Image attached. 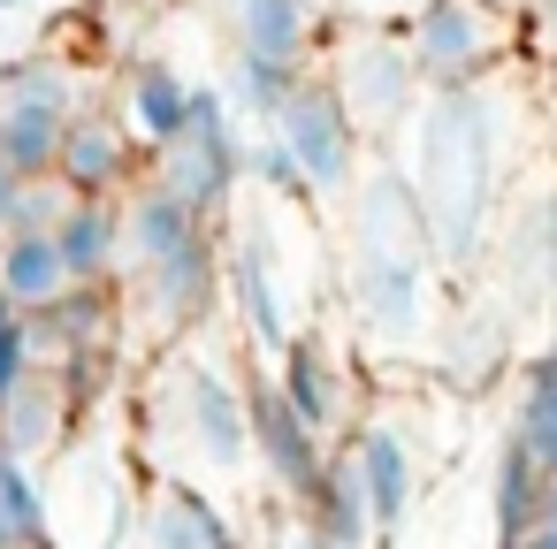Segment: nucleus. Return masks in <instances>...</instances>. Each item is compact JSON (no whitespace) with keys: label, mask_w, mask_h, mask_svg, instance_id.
<instances>
[{"label":"nucleus","mask_w":557,"mask_h":549,"mask_svg":"<svg viewBox=\"0 0 557 549\" xmlns=\"http://www.w3.org/2000/svg\"><path fill=\"white\" fill-rule=\"evenodd\" d=\"M0 9H9V0H0Z\"/></svg>","instance_id":"nucleus-37"},{"label":"nucleus","mask_w":557,"mask_h":549,"mask_svg":"<svg viewBox=\"0 0 557 549\" xmlns=\"http://www.w3.org/2000/svg\"><path fill=\"white\" fill-rule=\"evenodd\" d=\"M306 526H313L321 541H336V549H367V541H374V519H367V496H359L344 450H336L329 473L313 481V496H306Z\"/></svg>","instance_id":"nucleus-21"},{"label":"nucleus","mask_w":557,"mask_h":549,"mask_svg":"<svg viewBox=\"0 0 557 549\" xmlns=\"http://www.w3.org/2000/svg\"><path fill=\"white\" fill-rule=\"evenodd\" d=\"M176 427L191 442L199 465L214 473H237L252 458V412H245V389L214 366H184L176 374Z\"/></svg>","instance_id":"nucleus-5"},{"label":"nucleus","mask_w":557,"mask_h":549,"mask_svg":"<svg viewBox=\"0 0 557 549\" xmlns=\"http://www.w3.org/2000/svg\"><path fill=\"white\" fill-rule=\"evenodd\" d=\"M230 290H237V313H245V328L283 359V344H290V328H283V298H275V275H268V252L245 237L237 252H230Z\"/></svg>","instance_id":"nucleus-23"},{"label":"nucleus","mask_w":557,"mask_h":549,"mask_svg":"<svg viewBox=\"0 0 557 549\" xmlns=\"http://www.w3.org/2000/svg\"><path fill=\"white\" fill-rule=\"evenodd\" d=\"M488 9H504V16H527V9H534V0H488Z\"/></svg>","instance_id":"nucleus-35"},{"label":"nucleus","mask_w":557,"mask_h":549,"mask_svg":"<svg viewBox=\"0 0 557 549\" xmlns=\"http://www.w3.org/2000/svg\"><path fill=\"white\" fill-rule=\"evenodd\" d=\"M62 138H70V108L0 100V161H9L16 176H54L62 169Z\"/></svg>","instance_id":"nucleus-18"},{"label":"nucleus","mask_w":557,"mask_h":549,"mask_svg":"<svg viewBox=\"0 0 557 549\" xmlns=\"http://www.w3.org/2000/svg\"><path fill=\"white\" fill-rule=\"evenodd\" d=\"M351 305L374 336H412L428 321V252L351 245Z\"/></svg>","instance_id":"nucleus-7"},{"label":"nucleus","mask_w":557,"mask_h":549,"mask_svg":"<svg viewBox=\"0 0 557 549\" xmlns=\"http://www.w3.org/2000/svg\"><path fill=\"white\" fill-rule=\"evenodd\" d=\"M344 465H351V481H359V496H367L374 534H397V519L412 511V481H420L405 435H397L389 420H359V427L344 435Z\"/></svg>","instance_id":"nucleus-9"},{"label":"nucleus","mask_w":557,"mask_h":549,"mask_svg":"<svg viewBox=\"0 0 557 549\" xmlns=\"http://www.w3.org/2000/svg\"><path fill=\"white\" fill-rule=\"evenodd\" d=\"M222 24H230V54H268V62L306 70L321 9L313 0H222Z\"/></svg>","instance_id":"nucleus-13"},{"label":"nucleus","mask_w":557,"mask_h":549,"mask_svg":"<svg viewBox=\"0 0 557 549\" xmlns=\"http://www.w3.org/2000/svg\"><path fill=\"white\" fill-rule=\"evenodd\" d=\"M32 374H39V351H32V336H24V328H9V336H0V404H9Z\"/></svg>","instance_id":"nucleus-29"},{"label":"nucleus","mask_w":557,"mask_h":549,"mask_svg":"<svg viewBox=\"0 0 557 549\" xmlns=\"http://www.w3.org/2000/svg\"><path fill=\"white\" fill-rule=\"evenodd\" d=\"M230 123H237V115H230V100H222L214 85H199V92H191V123H184V138L153 153V176H146V184L176 191V199L207 222V214L237 191V169H245V153H237V130H230Z\"/></svg>","instance_id":"nucleus-4"},{"label":"nucleus","mask_w":557,"mask_h":549,"mask_svg":"<svg viewBox=\"0 0 557 549\" xmlns=\"http://www.w3.org/2000/svg\"><path fill=\"white\" fill-rule=\"evenodd\" d=\"M245 412H252V458H260V473H268L290 503H306V496H313V481L329 473L321 435L290 412V397H283L275 382H252V389H245Z\"/></svg>","instance_id":"nucleus-6"},{"label":"nucleus","mask_w":557,"mask_h":549,"mask_svg":"<svg viewBox=\"0 0 557 549\" xmlns=\"http://www.w3.org/2000/svg\"><path fill=\"white\" fill-rule=\"evenodd\" d=\"M138 283H146V305H153L161 328H191L214 305V290H222V252H214V237H191L176 260L146 267Z\"/></svg>","instance_id":"nucleus-15"},{"label":"nucleus","mask_w":557,"mask_h":549,"mask_svg":"<svg viewBox=\"0 0 557 549\" xmlns=\"http://www.w3.org/2000/svg\"><path fill=\"white\" fill-rule=\"evenodd\" d=\"M131 161L138 146L123 138L115 115H70V138H62V184L77 199H131Z\"/></svg>","instance_id":"nucleus-11"},{"label":"nucleus","mask_w":557,"mask_h":549,"mask_svg":"<svg viewBox=\"0 0 557 549\" xmlns=\"http://www.w3.org/2000/svg\"><path fill=\"white\" fill-rule=\"evenodd\" d=\"M321 85L336 92V108H344V123H351L359 138H382V130L412 123V108H420V70H412L405 32H359V24H351V32L329 47Z\"/></svg>","instance_id":"nucleus-2"},{"label":"nucleus","mask_w":557,"mask_h":549,"mask_svg":"<svg viewBox=\"0 0 557 549\" xmlns=\"http://www.w3.org/2000/svg\"><path fill=\"white\" fill-rule=\"evenodd\" d=\"M0 549H47V496L24 458L0 442Z\"/></svg>","instance_id":"nucleus-24"},{"label":"nucleus","mask_w":557,"mask_h":549,"mask_svg":"<svg viewBox=\"0 0 557 549\" xmlns=\"http://www.w3.org/2000/svg\"><path fill=\"white\" fill-rule=\"evenodd\" d=\"M16 191H24V176L0 161V229H9V214H16Z\"/></svg>","instance_id":"nucleus-30"},{"label":"nucleus","mask_w":557,"mask_h":549,"mask_svg":"<svg viewBox=\"0 0 557 549\" xmlns=\"http://www.w3.org/2000/svg\"><path fill=\"white\" fill-rule=\"evenodd\" d=\"M191 92H199V85H191L176 62H161V54L131 62V70L115 77V123H123V138H131L138 153L176 146L184 123H191Z\"/></svg>","instance_id":"nucleus-8"},{"label":"nucleus","mask_w":557,"mask_h":549,"mask_svg":"<svg viewBox=\"0 0 557 549\" xmlns=\"http://www.w3.org/2000/svg\"><path fill=\"white\" fill-rule=\"evenodd\" d=\"M542 496H549V473H542L534 450L511 435L504 458H496V534H504V549L527 541V534L542 526Z\"/></svg>","instance_id":"nucleus-22"},{"label":"nucleus","mask_w":557,"mask_h":549,"mask_svg":"<svg viewBox=\"0 0 557 549\" xmlns=\"http://www.w3.org/2000/svg\"><path fill=\"white\" fill-rule=\"evenodd\" d=\"M0 245H9V229H0Z\"/></svg>","instance_id":"nucleus-36"},{"label":"nucleus","mask_w":557,"mask_h":549,"mask_svg":"<svg viewBox=\"0 0 557 549\" xmlns=\"http://www.w3.org/2000/svg\"><path fill=\"white\" fill-rule=\"evenodd\" d=\"M70 290H77V275H70V252L54 237H9L0 245V298L16 313H47Z\"/></svg>","instance_id":"nucleus-17"},{"label":"nucleus","mask_w":557,"mask_h":549,"mask_svg":"<svg viewBox=\"0 0 557 549\" xmlns=\"http://www.w3.org/2000/svg\"><path fill=\"white\" fill-rule=\"evenodd\" d=\"M511 549H557V526H534L527 541H511Z\"/></svg>","instance_id":"nucleus-32"},{"label":"nucleus","mask_w":557,"mask_h":549,"mask_svg":"<svg viewBox=\"0 0 557 549\" xmlns=\"http://www.w3.org/2000/svg\"><path fill=\"white\" fill-rule=\"evenodd\" d=\"M275 389L290 397V412H298L321 442L351 420V374L336 366V351H329L321 336H290V344H283V359H275Z\"/></svg>","instance_id":"nucleus-10"},{"label":"nucleus","mask_w":557,"mask_h":549,"mask_svg":"<svg viewBox=\"0 0 557 549\" xmlns=\"http://www.w3.org/2000/svg\"><path fill=\"white\" fill-rule=\"evenodd\" d=\"M54 245L70 252V275L77 283L123 275V199H77L70 222L54 229Z\"/></svg>","instance_id":"nucleus-19"},{"label":"nucleus","mask_w":557,"mask_h":549,"mask_svg":"<svg viewBox=\"0 0 557 549\" xmlns=\"http://www.w3.org/2000/svg\"><path fill=\"white\" fill-rule=\"evenodd\" d=\"M268 130H275V153L290 161L306 199H344L359 184V130L344 123V108L321 77H298V92L275 108Z\"/></svg>","instance_id":"nucleus-3"},{"label":"nucleus","mask_w":557,"mask_h":549,"mask_svg":"<svg viewBox=\"0 0 557 549\" xmlns=\"http://www.w3.org/2000/svg\"><path fill=\"white\" fill-rule=\"evenodd\" d=\"M290 549H336V541H321L313 526H298V534H290Z\"/></svg>","instance_id":"nucleus-33"},{"label":"nucleus","mask_w":557,"mask_h":549,"mask_svg":"<svg viewBox=\"0 0 557 549\" xmlns=\"http://www.w3.org/2000/svg\"><path fill=\"white\" fill-rule=\"evenodd\" d=\"M298 77L306 70H290V62H268V54H230V115H252V123H275V108L298 92Z\"/></svg>","instance_id":"nucleus-25"},{"label":"nucleus","mask_w":557,"mask_h":549,"mask_svg":"<svg viewBox=\"0 0 557 549\" xmlns=\"http://www.w3.org/2000/svg\"><path fill=\"white\" fill-rule=\"evenodd\" d=\"M191 237H207V222H199L176 191H161V184H131V199H123V267H131V275L176 260Z\"/></svg>","instance_id":"nucleus-14"},{"label":"nucleus","mask_w":557,"mask_h":549,"mask_svg":"<svg viewBox=\"0 0 557 549\" xmlns=\"http://www.w3.org/2000/svg\"><path fill=\"white\" fill-rule=\"evenodd\" d=\"M9 328H24V313H16L9 298H0V336H9Z\"/></svg>","instance_id":"nucleus-34"},{"label":"nucleus","mask_w":557,"mask_h":549,"mask_svg":"<svg viewBox=\"0 0 557 549\" xmlns=\"http://www.w3.org/2000/svg\"><path fill=\"white\" fill-rule=\"evenodd\" d=\"M70 207H77V191H70L62 176H24L16 214H9V237H54V229L70 222Z\"/></svg>","instance_id":"nucleus-27"},{"label":"nucleus","mask_w":557,"mask_h":549,"mask_svg":"<svg viewBox=\"0 0 557 549\" xmlns=\"http://www.w3.org/2000/svg\"><path fill=\"white\" fill-rule=\"evenodd\" d=\"M420 9H428V0H336V16L359 24V32H405Z\"/></svg>","instance_id":"nucleus-28"},{"label":"nucleus","mask_w":557,"mask_h":549,"mask_svg":"<svg viewBox=\"0 0 557 549\" xmlns=\"http://www.w3.org/2000/svg\"><path fill=\"white\" fill-rule=\"evenodd\" d=\"M115 9H123V16H161L169 0H115Z\"/></svg>","instance_id":"nucleus-31"},{"label":"nucleus","mask_w":557,"mask_h":549,"mask_svg":"<svg viewBox=\"0 0 557 549\" xmlns=\"http://www.w3.org/2000/svg\"><path fill=\"white\" fill-rule=\"evenodd\" d=\"M511 435L534 450L542 473H557V351L527 374V389H519V427H511Z\"/></svg>","instance_id":"nucleus-26"},{"label":"nucleus","mask_w":557,"mask_h":549,"mask_svg":"<svg viewBox=\"0 0 557 549\" xmlns=\"http://www.w3.org/2000/svg\"><path fill=\"white\" fill-rule=\"evenodd\" d=\"M412 70L435 92H473L488 70H504L519 54V16L488 9V0H428V9L405 24Z\"/></svg>","instance_id":"nucleus-1"},{"label":"nucleus","mask_w":557,"mask_h":549,"mask_svg":"<svg viewBox=\"0 0 557 549\" xmlns=\"http://www.w3.org/2000/svg\"><path fill=\"white\" fill-rule=\"evenodd\" d=\"M70 412H77V397H70V382L54 374V366H39L9 404H0V442H9V458H39V450H54V435L70 427Z\"/></svg>","instance_id":"nucleus-16"},{"label":"nucleus","mask_w":557,"mask_h":549,"mask_svg":"<svg viewBox=\"0 0 557 549\" xmlns=\"http://www.w3.org/2000/svg\"><path fill=\"white\" fill-rule=\"evenodd\" d=\"M24 336H32L39 366H70L85 351H108V336H115V290L108 283H77L62 305L24 313Z\"/></svg>","instance_id":"nucleus-12"},{"label":"nucleus","mask_w":557,"mask_h":549,"mask_svg":"<svg viewBox=\"0 0 557 549\" xmlns=\"http://www.w3.org/2000/svg\"><path fill=\"white\" fill-rule=\"evenodd\" d=\"M146 541H153V549H237L230 519L214 511V496H207V488H184V481H169V488L153 496Z\"/></svg>","instance_id":"nucleus-20"}]
</instances>
